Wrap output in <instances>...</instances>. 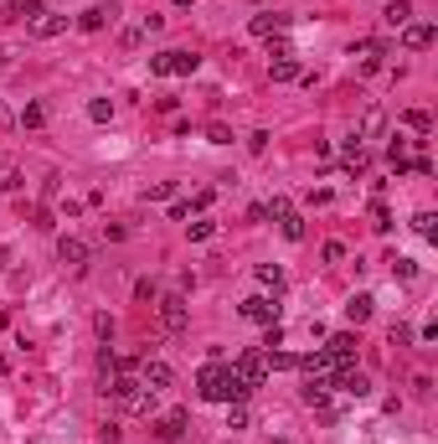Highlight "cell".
<instances>
[{
  "mask_svg": "<svg viewBox=\"0 0 438 444\" xmlns=\"http://www.w3.org/2000/svg\"><path fill=\"white\" fill-rule=\"evenodd\" d=\"M243 320H253V325H278V305L269 295H248L243 299Z\"/></svg>",
  "mask_w": 438,
  "mask_h": 444,
  "instance_id": "7",
  "label": "cell"
},
{
  "mask_svg": "<svg viewBox=\"0 0 438 444\" xmlns=\"http://www.w3.org/2000/svg\"><path fill=\"white\" fill-rule=\"evenodd\" d=\"M248 26H253V36H263V42H273V36H278V31L289 26V16H278V10H258V16L248 21Z\"/></svg>",
  "mask_w": 438,
  "mask_h": 444,
  "instance_id": "12",
  "label": "cell"
},
{
  "mask_svg": "<svg viewBox=\"0 0 438 444\" xmlns=\"http://www.w3.org/2000/svg\"><path fill=\"white\" fill-rule=\"evenodd\" d=\"M346 171H351V176L366 171V145H361V140H351V145H346Z\"/></svg>",
  "mask_w": 438,
  "mask_h": 444,
  "instance_id": "22",
  "label": "cell"
},
{
  "mask_svg": "<svg viewBox=\"0 0 438 444\" xmlns=\"http://www.w3.org/2000/svg\"><path fill=\"white\" fill-rule=\"evenodd\" d=\"M186 228H191V238L202 243V238H211V232H217V222H206V217H202V222H186Z\"/></svg>",
  "mask_w": 438,
  "mask_h": 444,
  "instance_id": "32",
  "label": "cell"
},
{
  "mask_svg": "<svg viewBox=\"0 0 438 444\" xmlns=\"http://www.w3.org/2000/svg\"><path fill=\"white\" fill-rule=\"evenodd\" d=\"M57 264L83 269V264H88V243H83V238H62V243H57Z\"/></svg>",
  "mask_w": 438,
  "mask_h": 444,
  "instance_id": "14",
  "label": "cell"
},
{
  "mask_svg": "<svg viewBox=\"0 0 438 444\" xmlns=\"http://www.w3.org/2000/svg\"><path fill=\"white\" fill-rule=\"evenodd\" d=\"M181 434H186V413H181V408H170L165 419L155 424V439H160V444H176Z\"/></svg>",
  "mask_w": 438,
  "mask_h": 444,
  "instance_id": "15",
  "label": "cell"
},
{
  "mask_svg": "<svg viewBox=\"0 0 438 444\" xmlns=\"http://www.w3.org/2000/svg\"><path fill=\"white\" fill-rule=\"evenodd\" d=\"M413 228L423 232V238H438V217H433V212H418V217H413Z\"/></svg>",
  "mask_w": 438,
  "mask_h": 444,
  "instance_id": "27",
  "label": "cell"
},
{
  "mask_svg": "<svg viewBox=\"0 0 438 444\" xmlns=\"http://www.w3.org/2000/svg\"><path fill=\"white\" fill-rule=\"evenodd\" d=\"M371 217H377V228H382V232H387V228H392V212H387V207H382V202H377V207H371Z\"/></svg>",
  "mask_w": 438,
  "mask_h": 444,
  "instance_id": "35",
  "label": "cell"
},
{
  "mask_svg": "<svg viewBox=\"0 0 438 444\" xmlns=\"http://www.w3.org/2000/svg\"><path fill=\"white\" fill-rule=\"evenodd\" d=\"M382 129H387V114H382V109H366V114H361V129H356V140H377Z\"/></svg>",
  "mask_w": 438,
  "mask_h": 444,
  "instance_id": "19",
  "label": "cell"
},
{
  "mask_svg": "<svg viewBox=\"0 0 438 444\" xmlns=\"http://www.w3.org/2000/svg\"><path fill=\"white\" fill-rule=\"evenodd\" d=\"M402 124H407V129H418V135H428V124H433V119H428L423 109H407V114H402Z\"/></svg>",
  "mask_w": 438,
  "mask_h": 444,
  "instance_id": "26",
  "label": "cell"
},
{
  "mask_svg": "<svg viewBox=\"0 0 438 444\" xmlns=\"http://www.w3.org/2000/svg\"><path fill=\"white\" fill-rule=\"evenodd\" d=\"M42 0H6V16H36Z\"/></svg>",
  "mask_w": 438,
  "mask_h": 444,
  "instance_id": "25",
  "label": "cell"
},
{
  "mask_svg": "<svg viewBox=\"0 0 438 444\" xmlns=\"http://www.w3.org/2000/svg\"><path fill=\"white\" fill-rule=\"evenodd\" d=\"M278 232H284L289 243H299V238H304V217H299V212H284V217H278Z\"/></svg>",
  "mask_w": 438,
  "mask_h": 444,
  "instance_id": "21",
  "label": "cell"
},
{
  "mask_svg": "<svg viewBox=\"0 0 438 444\" xmlns=\"http://www.w3.org/2000/svg\"><path fill=\"white\" fill-rule=\"evenodd\" d=\"M196 62H202V57H191V52H155V57H150V73L155 77H191Z\"/></svg>",
  "mask_w": 438,
  "mask_h": 444,
  "instance_id": "4",
  "label": "cell"
},
{
  "mask_svg": "<svg viewBox=\"0 0 438 444\" xmlns=\"http://www.w3.org/2000/svg\"><path fill=\"white\" fill-rule=\"evenodd\" d=\"M196 387H202L206 403H248V393H253V387H248L232 367H222V362H206L202 377H196Z\"/></svg>",
  "mask_w": 438,
  "mask_h": 444,
  "instance_id": "1",
  "label": "cell"
},
{
  "mask_svg": "<svg viewBox=\"0 0 438 444\" xmlns=\"http://www.w3.org/2000/svg\"><path fill=\"white\" fill-rule=\"evenodd\" d=\"M269 77H273V83H294V77H299V52H284V57H269Z\"/></svg>",
  "mask_w": 438,
  "mask_h": 444,
  "instance_id": "13",
  "label": "cell"
},
{
  "mask_svg": "<svg viewBox=\"0 0 438 444\" xmlns=\"http://www.w3.org/2000/svg\"><path fill=\"white\" fill-rule=\"evenodd\" d=\"M371 305H377L371 295H351V299H346V320H351V325H366V320H371Z\"/></svg>",
  "mask_w": 438,
  "mask_h": 444,
  "instance_id": "17",
  "label": "cell"
},
{
  "mask_svg": "<svg viewBox=\"0 0 438 444\" xmlns=\"http://www.w3.org/2000/svg\"><path fill=\"white\" fill-rule=\"evenodd\" d=\"M258 284H263V290H284V269H278V264H263L258 269Z\"/></svg>",
  "mask_w": 438,
  "mask_h": 444,
  "instance_id": "23",
  "label": "cell"
},
{
  "mask_svg": "<svg viewBox=\"0 0 438 444\" xmlns=\"http://www.w3.org/2000/svg\"><path fill=\"white\" fill-rule=\"evenodd\" d=\"M325 351H330L335 362H351V357H356V336H346V331H340V336H330Z\"/></svg>",
  "mask_w": 438,
  "mask_h": 444,
  "instance_id": "20",
  "label": "cell"
},
{
  "mask_svg": "<svg viewBox=\"0 0 438 444\" xmlns=\"http://www.w3.org/2000/svg\"><path fill=\"white\" fill-rule=\"evenodd\" d=\"M248 424V408L243 403H227V429H243Z\"/></svg>",
  "mask_w": 438,
  "mask_h": 444,
  "instance_id": "31",
  "label": "cell"
},
{
  "mask_svg": "<svg viewBox=\"0 0 438 444\" xmlns=\"http://www.w3.org/2000/svg\"><path fill=\"white\" fill-rule=\"evenodd\" d=\"M382 21H387L392 31H402V26L413 21V6H407V0H387V10H382Z\"/></svg>",
  "mask_w": 438,
  "mask_h": 444,
  "instance_id": "18",
  "label": "cell"
},
{
  "mask_svg": "<svg viewBox=\"0 0 438 444\" xmlns=\"http://www.w3.org/2000/svg\"><path fill=\"white\" fill-rule=\"evenodd\" d=\"M232 372L243 377L248 387H263V377H269V357H263V351H237Z\"/></svg>",
  "mask_w": 438,
  "mask_h": 444,
  "instance_id": "5",
  "label": "cell"
},
{
  "mask_svg": "<svg viewBox=\"0 0 438 444\" xmlns=\"http://www.w3.org/2000/svg\"><path fill=\"white\" fill-rule=\"evenodd\" d=\"M165 197H176V186H170V181H155V186L144 191V202H165Z\"/></svg>",
  "mask_w": 438,
  "mask_h": 444,
  "instance_id": "29",
  "label": "cell"
},
{
  "mask_svg": "<svg viewBox=\"0 0 438 444\" xmlns=\"http://www.w3.org/2000/svg\"><path fill=\"white\" fill-rule=\"evenodd\" d=\"M109 398L124 413H155V398H160V393H150L139 377H114V383H109Z\"/></svg>",
  "mask_w": 438,
  "mask_h": 444,
  "instance_id": "2",
  "label": "cell"
},
{
  "mask_svg": "<svg viewBox=\"0 0 438 444\" xmlns=\"http://www.w3.org/2000/svg\"><path fill=\"white\" fill-rule=\"evenodd\" d=\"M160 331H170V336L186 331V299L181 295H165L160 299Z\"/></svg>",
  "mask_w": 438,
  "mask_h": 444,
  "instance_id": "8",
  "label": "cell"
},
{
  "mask_svg": "<svg viewBox=\"0 0 438 444\" xmlns=\"http://www.w3.org/2000/svg\"><path fill=\"white\" fill-rule=\"evenodd\" d=\"M114 16H119L114 6H88L83 16H77V26H83V31H103V26H109Z\"/></svg>",
  "mask_w": 438,
  "mask_h": 444,
  "instance_id": "16",
  "label": "cell"
},
{
  "mask_svg": "<svg viewBox=\"0 0 438 444\" xmlns=\"http://www.w3.org/2000/svg\"><path fill=\"white\" fill-rule=\"evenodd\" d=\"M26 31H31V42H52V36L68 31V16H57V10H36Z\"/></svg>",
  "mask_w": 438,
  "mask_h": 444,
  "instance_id": "6",
  "label": "cell"
},
{
  "mask_svg": "<svg viewBox=\"0 0 438 444\" xmlns=\"http://www.w3.org/2000/svg\"><path fill=\"white\" fill-rule=\"evenodd\" d=\"M88 119H98V124L114 119V103H109V98H93V103H88Z\"/></svg>",
  "mask_w": 438,
  "mask_h": 444,
  "instance_id": "28",
  "label": "cell"
},
{
  "mask_svg": "<svg viewBox=\"0 0 438 444\" xmlns=\"http://www.w3.org/2000/svg\"><path fill=\"white\" fill-rule=\"evenodd\" d=\"M299 372H304V383H310V387H330V383H335V372H340V362L330 357V351H310V357H299Z\"/></svg>",
  "mask_w": 438,
  "mask_h": 444,
  "instance_id": "3",
  "label": "cell"
},
{
  "mask_svg": "<svg viewBox=\"0 0 438 444\" xmlns=\"http://www.w3.org/2000/svg\"><path fill=\"white\" fill-rule=\"evenodd\" d=\"M139 383L150 387V393H165L170 383H176V372H170V362H144V372H139Z\"/></svg>",
  "mask_w": 438,
  "mask_h": 444,
  "instance_id": "10",
  "label": "cell"
},
{
  "mask_svg": "<svg viewBox=\"0 0 438 444\" xmlns=\"http://www.w3.org/2000/svg\"><path fill=\"white\" fill-rule=\"evenodd\" d=\"M320 253H325V264H340V258H346V243H335V238H330Z\"/></svg>",
  "mask_w": 438,
  "mask_h": 444,
  "instance_id": "34",
  "label": "cell"
},
{
  "mask_svg": "<svg viewBox=\"0 0 438 444\" xmlns=\"http://www.w3.org/2000/svg\"><path fill=\"white\" fill-rule=\"evenodd\" d=\"M402 47H407V52H428V47H433V26H428V21H407V26H402Z\"/></svg>",
  "mask_w": 438,
  "mask_h": 444,
  "instance_id": "11",
  "label": "cell"
},
{
  "mask_svg": "<svg viewBox=\"0 0 438 444\" xmlns=\"http://www.w3.org/2000/svg\"><path fill=\"white\" fill-rule=\"evenodd\" d=\"M392 274H397V279H418V264H413V258H392Z\"/></svg>",
  "mask_w": 438,
  "mask_h": 444,
  "instance_id": "30",
  "label": "cell"
},
{
  "mask_svg": "<svg viewBox=\"0 0 438 444\" xmlns=\"http://www.w3.org/2000/svg\"><path fill=\"white\" fill-rule=\"evenodd\" d=\"M21 124L26 129H42L47 124V109H42V103H26V109H21Z\"/></svg>",
  "mask_w": 438,
  "mask_h": 444,
  "instance_id": "24",
  "label": "cell"
},
{
  "mask_svg": "<svg viewBox=\"0 0 438 444\" xmlns=\"http://www.w3.org/2000/svg\"><path fill=\"white\" fill-rule=\"evenodd\" d=\"M335 387H340V393H351V398H366V393H371L366 372H356L351 362H340V372H335Z\"/></svg>",
  "mask_w": 438,
  "mask_h": 444,
  "instance_id": "9",
  "label": "cell"
},
{
  "mask_svg": "<svg viewBox=\"0 0 438 444\" xmlns=\"http://www.w3.org/2000/svg\"><path fill=\"white\" fill-rule=\"evenodd\" d=\"M206 140H211V145H227L232 129H227V124H206Z\"/></svg>",
  "mask_w": 438,
  "mask_h": 444,
  "instance_id": "33",
  "label": "cell"
}]
</instances>
